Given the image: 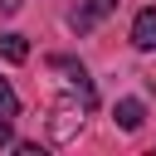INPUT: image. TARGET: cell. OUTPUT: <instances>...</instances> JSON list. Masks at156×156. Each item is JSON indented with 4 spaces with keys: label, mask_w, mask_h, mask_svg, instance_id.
Segmentation results:
<instances>
[{
    "label": "cell",
    "mask_w": 156,
    "mask_h": 156,
    "mask_svg": "<svg viewBox=\"0 0 156 156\" xmlns=\"http://www.w3.org/2000/svg\"><path fill=\"white\" fill-rule=\"evenodd\" d=\"M15 146H20V156H44V146H39V141H15Z\"/></svg>",
    "instance_id": "cell-9"
},
{
    "label": "cell",
    "mask_w": 156,
    "mask_h": 156,
    "mask_svg": "<svg viewBox=\"0 0 156 156\" xmlns=\"http://www.w3.org/2000/svg\"><path fill=\"white\" fill-rule=\"evenodd\" d=\"M0 146H15V127H10V117H0Z\"/></svg>",
    "instance_id": "cell-8"
},
{
    "label": "cell",
    "mask_w": 156,
    "mask_h": 156,
    "mask_svg": "<svg viewBox=\"0 0 156 156\" xmlns=\"http://www.w3.org/2000/svg\"><path fill=\"white\" fill-rule=\"evenodd\" d=\"M0 58H5V63H24V58H29L24 34H0Z\"/></svg>",
    "instance_id": "cell-6"
},
{
    "label": "cell",
    "mask_w": 156,
    "mask_h": 156,
    "mask_svg": "<svg viewBox=\"0 0 156 156\" xmlns=\"http://www.w3.org/2000/svg\"><path fill=\"white\" fill-rule=\"evenodd\" d=\"M49 63H54V68H63V73L73 78V93H78V102L93 112V107H98V93H93V78H88V68H83L78 58H63V54H54Z\"/></svg>",
    "instance_id": "cell-3"
},
{
    "label": "cell",
    "mask_w": 156,
    "mask_h": 156,
    "mask_svg": "<svg viewBox=\"0 0 156 156\" xmlns=\"http://www.w3.org/2000/svg\"><path fill=\"white\" fill-rule=\"evenodd\" d=\"M112 122H117L122 132H136V127L146 122V102H141V98H122V102L112 107Z\"/></svg>",
    "instance_id": "cell-4"
},
{
    "label": "cell",
    "mask_w": 156,
    "mask_h": 156,
    "mask_svg": "<svg viewBox=\"0 0 156 156\" xmlns=\"http://www.w3.org/2000/svg\"><path fill=\"white\" fill-rule=\"evenodd\" d=\"M112 10H117V0H78V5L68 10V29H73V34H88V29H93L98 20H107Z\"/></svg>",
    "instance_id": "cell-2"
},
{
    "label": "cell",
    "mask_w": 156,
    "mask_h": 156,
    "mask_svg": "<svg viewBox=\"0 0 156 156\" xmlns=\"http://www.w3.org/2000/svg\"><path fill=\"white\" fill-rule=\"evenodd\" d=\"M15 112H20V98H15V88L0 78V117H15Z\"/></svg>",
    "instance_id": "cell-7"
},
{
    "label": "cell",
    "mask_w": 156,
    "mask_h": 156,
    "mask_svg": "<svg viewBox=\"0 0 156 156\" xmlns=\"http://www.w3.org/2000/svg\"><path fill=\"white\" fill-rule=\"evenodd\" d=\"M132 44H136V49H156V5L136 10V20H132Z\"/></svg>",
    "instance_id": "cell-5"
},
{
    "label": "cell",
    "mask_w": 156,
    "mask_h": 156,
    "mask_svg": "<svg viewBox=\"0 0 156 156\" xmlns=\"http://www.w3.org/2000/svg\"><path fill=\"white\" fill-rule=\"evenodd\" d=\"M24 10V0H0V15H20Z\"/></svg>",
    "instance_id": "cell-10"
},
{
    "label": "cell",
    "mask_w": 156,
    "mask_h": 156,
    "mask_svg": "<svg viewBox=\"0 0 156 156\" xmlns=\"http://www.w3.org/2000/svg\"><path fill=\"white\" fill-rule=\"evenodd\" d=\"M83 102L78 98H54V117H49V136L54 141H73L78 136V127H83Z\"/></svg>",
    "instance_id": "cell-1"
}]
</instances>
